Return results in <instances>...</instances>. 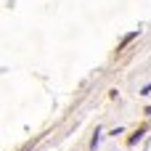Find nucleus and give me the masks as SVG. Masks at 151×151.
Instances as JSON below:
<instances>
[]
</instances>
